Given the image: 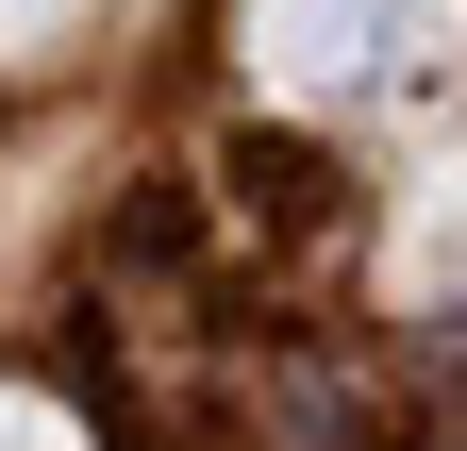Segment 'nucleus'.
<instances>
[{
  "instance_id": "obj_3",
  "label": "nucleus",
  "mask_w": 467,
  "mask_h": 451,
  "mask_svg": "<svg viewBox=\"0 0 467 451\" xmlns=\"http://www.w3.org/2000/svg\"><path fill=\"white\" fill-rule=\"evenodd\" d=\"M0 451H84V435L50 418V402H0Z\"/></svg>"
},
{
  "instance_id": "obj_1",
  "label": "nucleus",
  "mask_w": 467,
  "mask_h": 451,
  "mask_svg": "<svg viewBox=\"0 0 467 451\" xmlns=\"http://www.w3.org/2000/svg\"><path fill=\"white\" fill-rule=\"evenodd\" d=\"M234 50H251V84L301 100V118H384V100H418L467 50V0H251Z\"/></svg>"
},
{
  "instance_id": "obj_2",
  "label": "nucleus",
  "mask_w": 467,
  "mask_h": 451,
  "mask_svg": "<svg viewBox=\"0 0 467 451\" xmlns=\"http://www.w3.org/2000/svg\"><path fill=\"white\" fill-rule=\"evenodd\" d=\"M67 17H84V0H0V68H17V50H50Z\"/></svg>"
}]
</instances>
